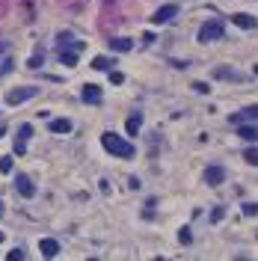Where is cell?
Here are the masks:
<instances>
[{"label":"cell","mask_w":258,"mask_h":261,"mask_svg":"<svg viewBox=\"0 0 258 261\" xmlns=\"http://www.w3.org/2000/svg\"><path fill=\"white\" fill-rule=\"evenodd\" d=\"M42 60H45V53L36 51L33 56H30V63H27V66H30V69H42Z\"/></svg>","instance_id":"cell-21"},{"label":"cell","mask_w":258,"mask_h":261,"mask_svg":"<svg viewBox=\"0 0 258 261\" xmlns=\"http://www.w3.org/2000/svg\"><path fill=\"white\" fill-rule=\"evenodd\" d=\"M243 214H246V217H258V202H246V205H243Z\"/></svg>","instance_id":"cell-22"},{"label":"cell","mask_w":258,"mask_h":261,"mask_svg":"<svg viewBox=\"0 0 258 261\" xmlns=\"http://www.w3.org/2000/svg\"><path fill=\"white\" fill-rule=\"evenodd\" d=\"M60 60H63V66L74 69L77 66V51H60Z\"/></svg>","instance_id":"cell-17"},{"label":"cell","mask_w":258,"mask_h":261,"mask_svg":"<svg viewBox=\"0 0 258 261\" xmlns=\"http://www.w3.org/2000/svg\"><path fill=\"white\" fill-rule=\"evenodd\" d=\"M3 241H6V235H3V231H0V244H3Z\"/></svg>","instance_id":"cell-31"},{"label":"cell","mask_w":258,"mask_h":261,"mask_svg":"<svg viewBox=\"0 0 258 261\" xmlns=\"http://www.w3.org/2000/svg\"><path fill=\"white\" fill-rule=\"evenodd\" d=\"M238 137H243V139H249V142H252V139H258V128H255V125H241V122H238Z\"/></svg>","instance_id":"cell-15"},{"label":"cell","mask_w":258,"mask_h":261,"mask_svg":"<svg viewBox=\"0 0 258 261\" xmlns=\"http://www.w3.org/2000/svg\"><path fill=\"white\" fill-rule=\"evenodd\" d=\"M193 89H196V92H208V83H202V80H196V83H193Z\"/></svg>","instance_id":"cell-29"},{"label":"cell","mask_w":258,"mask_h":261,"mask_svg":"<svg viewBox=\"0 0 258 261\" xmlns=\"http://www.w3.org/2000/svg\"><path fill=\"white\" fill-rule=\"evenodd\" d=\"M80 98H83L86 104H101L104 92H101V86H95V83H86L83 92H80Z\"/></svg>","instance_id":"cell-5"},{"label":"cell","mask_w":258,"mask_h":261,"mask_svg":"<svg viewBox=\"0 0 258 261\" xmlns=\"http://www.w3.org/2000/svg\"><path fill=\"white\" fill-rule=\"evenodd\" d=\"M21 258H24V249H21V246L9 249V261H21Z\"/></svg>","instance_id":"cell-24"},{"label":"cell","mask_w":258,"mask_h":261,"mask_svg":"<svg viewBox=\"0 0 258 261\" xmlns=\"http://www.w3.org/2000/svg\"><path fill=\"white\" fill-rule=\"evenodd\" d=\"M243 157H246V163H249V166H258V146L246 149V152H243Z\"/></svg>","instance_id":"cell-19"},{"label":"cell","mask_w":258,"mask_h":261,"mask_svg":"<svg viewBox=\"0 0 258 261\" xmlns=\"http://www.w3.org/2000/svg\"><path fill=\"white\" fill-rule=\"evenodd\" d=\"M243 119H252V122H258V104H252V107H246L243 113H235L228 122L232 125H238V122H243Z\"/></svg>","instance_id":"cell-13"},{"label":"cell","mask_w":258,"mask_h":261,"mask_svg":"<svg viewBox=\"0 0 258 261\" xmlns=\"http://www.w3.org/2000/svg\"><path fill=\"white\" fill-rule=\"evenodd\" d=\"M232 21H235V27H241V30H255V27H258V18L246 15V12H235Z\"/></svg>","instance_id":"cell-9"},{"label":"cell","mask_w":258,"mask_h":261,"mask_svg":"<svg viewBox=\"0 0 258 261\" xmlns=\"http://www.w3.org/2000/svg\"><path fill=\"white\" fill-rule=\"evenodd\" d=\"M217 39H223V24L220 21H205L199 27V42H217Z\"/></svg>","instance_id":"cell-2"},{"label":"cell","mask_w":258,"mask_h":261,"mask_svg":"<svg viewBox=\"0 0 258 261\" xmlns=\"http://www.w3.org/2000/svg\"><path fill=\"white\" fill-rule=\"evenodd\" d=\"M223 178H225V169H223V166H208V169H205V181L211 184V187L223 184Z\"/></svg>","instance_id":"cell-11"},{"label":"cell","mask_w":258,"mask_h":261,"mask_svg":"<svg viewBox=\"0 0 258 261\" xmlns=\"http://www.w3.org/2000/svg\"><path fill=\"white\" fill-rule=\"evenodd\" d=\"M56 48H60V51H69V48L71 51H83V42H77L69 30H63V33L56 36Z\"/></svg>","instance_id":"cell-4"},{"label":"cell","mask_w":258,"mask_h":261,"mask_svg":"<svg viewBox=\"0 0 258 261\" xmlns=\"http://www.w3.org/2000/svg\"><path fill=\"white\" fill-rule=\"evenodd\" d=\"M33 137V128L30 125H21L18 128V139H15V155H24L27 152V139Z\"/></svg>","instance_id":"cell-6"},{"label":"cell","mask_w":258,"mask_h":261,"mask_svg":"<svg viewBox=\"0 0 258 261\" xmlns=\"http://www.w3.org/2000/svg\"><path fill=\"white\" fill-rule=\"evenodd\" d=\"M15 190L21 193L24 199H33V196H36V187H33V181H30L27 175H18V178H15Z\"/></svg>","instance_id":"cell-8"},{"label":"cell","mask_w":258,"mask_h":261,"mask_svg":"<svg viewBox=\"0 0 258 261\" xmlns=\"http://www.w3.org/2000/svg\"><path fill=\"white\" fill-rule=\"evenodd\" d=\"M0 214H3V202H0Z\"/></svg>","instance_id":"cell-33"},{"label":"cell","mask_w":258,"mask_h":261,"mask_svg":"<svg viewBox=\"0 0 258 261\" xmlns=\"http://www.w3.org/2000/svg\"><path fill=\"white\" fill-rule=\"evenodd\" d=\"M0 172H12V157H0Z\"/></svg>","instance_id":"cell-23"},{"label":"cell","mask_w":258,"mask_h":261,"mask_svg":"<svg viewBox=\"0 0 258 261\" xmlns=\"http://www.w3.org/2000/svg\"><path fill=\"white\" fill-rule=\"evenodd\" d=\"M39 249H42L45 258H56V255H60V244H56L53 238H45V241L39 244Z\"/></svg>","instance_id":"cell-12"},{"label":"cell","mask_w":258,"mask_h":261,"mask_svg":"<svg viewBox=\"0 0 258 261\" xmlns=\"http://www.w3.org/2000/svg\"><path fill=\"white\" fill-rule=\"evenodd\" d=\"M6 137V125H0V139Z\"/></svg>","instance_id":"cell-30"},{"label":"cell","mask_w":258,"mask_h":261,"mask_svg":"<svg viewBox=\"0 0 258 261\" xmlns=\"http://www.w3.org/2000/svg\"><path fill=\"white\" fill-rule=\"evenodd\" d=\"M175 15H178V6L169 3V6H160L155 15H152V21H155V24H166V21H172Z\"/></svg>","instance_id":"cell-7"},{"label":"cell","mask_w":258,"mask_h":261,"mask_svg":"<svg viewBox=\"0 0 258 261\" xmlns=\"http://www.w3.org/2000/svg\"><path fill=\"white\" fill-rule=\"evenodd\" d=\"M110 66H113V60H110V56H95V60H92V69H95V71H107Z\"/></svg>","instance_id":"cell-18"},{"label":"cell","mask_w":258,"mask_h":261,"mask_svg":"<svg viewBox=\"0 0 258 261\" xmlns=\"http://www.w3.org/2000/svg\"><path fill=\"white\" fill-rule=\"evenodd\" d=\"M3 51H6V45H0V53H3Z\"/></svg>","instance_id":"cell-32"},{"label":"cell","mask_w":258,"mask_h":261,"mask_svg":"<svg viewBox=\"0 0 258 261\" xmlns=\"http://www.w3.org/2000/svg\"><path fill=\"white\" fill-rule=\"evenodd\" d=\"M101 146H104V152H110L113 157H122V160H131V157H134V146L125 142L122 137H116L113 131L101 134Z\"/></svg>","instance_id":"cell-1"},{"label":"cell","mask_w":258,"mask_h":261,"mask_svg":"<svg viewBox=\"0 0 258 261\" xmlns=\"http://www.w3.org/2000/svg\"><path fill=\"white\" fill-rule=\"evenodd\" d=\"M9 12V0H0V18Z\"/></svg>","instance_id":"cell-28"},{"label":"cell","mask_w":258,"mask_h":261,"mask_svg":"<svg viewBox=\"0 0 258 261\" xmlns=\"http://www.w3.org/2000/svg\"><path fill=\"white\" fill-rule=\"evenodd\" d=\"M110 48H113L116 53H128L131 48H134V42L125 39V36H116V39H110Z\"/></svg>","instance_id":"cell-14"},{"label":"cell","mask_w":258,"mask_h":261,"mask_svg":"<svg viewBox=\"0 0 258 261\" xmlns=\"http://www.w3.org/2000/svg\"><path fill=\"white\" fill-rule=\"evenodd\" d=\"M223 214H225L223 208H214V214H211V220H214V223H217V220H223Z\"/></svg>","instance_id":"cell-27"},{"label":"cell","mask_w":258,"mask_h":261,"mask_svg":"<svg viewBox=\"0 0 258 261\" xmlns=\"http://www.w3.org/2000/svg\"><path fill=\"white\" fill-rule=\"evenodd\" d=\"M139 122H142V116H139V113H137V116H131V119H128V134H137Z\"/></svg>","instance_id":"cell-20"},{"label":"cell","mask_w":258,"mask_h":261,"mask_svg":"<svg viewBox=\"0 0 258 261\" xmlns=\"http://www.w3.org/2000/svg\"><path fill=\"white\" fill-rule=\"evenodd\" d=\"M116 24H122V18L116 15V12H110V9H104V12H101V18H98V27L110 33V30H113Z\"/></svg>","instance_id":"cell-10"},{"label":"cell","mask_w":258,"mask_h":261,"mask_svg":"<svg viewBox=\"0 0 258 261\" xmlns=\"http://www.w3.org/2000/svg\"><path fill=\"white\" fill-rule=\"evenodd\" d=\"M48 128H51V134H69L71 131V119H53Z\"/></svg>","instance_id":"cell-16"},{"label":"cell","mask_w":258,"mask_h":261,"mask_svg":"<svg viewBox=\"0 0 258 261\" xmlns=\"http://www.w3.org/2000/svg\"><path fill=\"white\" fill-rule=\"evenodd\" d=\"M178 241H181V244H190V241H193V235H190V228H181V231H178Z\"/></svg>","instance_id":"cell-26"},{"label":"cell","mask_w":258,"mask_h":261,"mask_svg":"<svg viewBox=\"0 0 258 261\" xmlns=\"http://www.w3.org/2000/svg\"><path fill=\"white\" fill-rule=\"evenodd\" d=\"M110 83H116V86L125 83V74H122V71H110Z\"/></svg>","instance_id":"cell-25"},{"label":"cell","mask_w":258,"mask_h":261,"mask_svg":"<svg viewBox=\"0 0 258 261\" xmlns=\"http://www.w3.org/2000/svg\"><path fill=\"white\" fill-rule=\"evenodd\" d=\"M36 95H39V89H36V86L12 89V92H6V104L15 107V104H21V101H30V98H36Z\"/></svg>","instance_id":"cell-3"}]
</instances>
